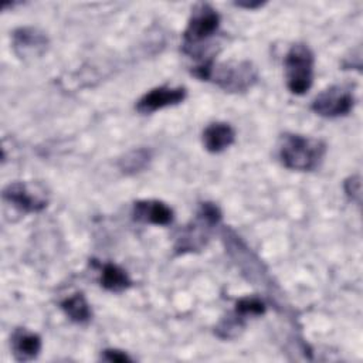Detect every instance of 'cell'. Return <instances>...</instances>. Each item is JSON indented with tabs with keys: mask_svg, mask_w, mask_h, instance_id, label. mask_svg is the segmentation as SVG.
Listing matches in <instances>:
<instances>
[{
	"mask_svg": "<svg viewBox=\"0 0 363 363\" xmlns=\"http://www.w3.org/2000/svg\"><path fill=\"white\" fill-rule=\"evenodd\" d=\"M200 79L213 81L225 92H245L258 79L257 68L250 61H227L214 64L211 60L193 69Z\"/></svg>",
	"mask_w": 363,
	"mask_h": 363,
	"instance_id": "obj_1",
	"label": "cell"
},
{
	"mask_svg": "<svg viewBox=\"0 0 363 363\" xmlns=\"http://www.w3.org/2000/svg\"><path fill=\"white\" fill-rule=\"evenodd\" d=\"M326 153L323 140L298 133H285L279 143V160L291 170L311 172L315 170Z\"/></svg>",
	"mask_w": 363,
	"mask_h": 363,
	"instance_id": "obj_2",
	"label": "cell"
},
{
	"mask_svg": "<svg viewBox=\"0 0 363 363\" xmlns=\"http://www.w3.org/2000/svg\"><path fill=\"white\" fill-rule=\"evenodd\" d=\"M220 208L210 201L201 203L194 218L180 231L179 237L176 238L174 252L180 255L203 250L207 245L213 230L220 224Z\"/></svg>",
	"mask_w": 363,
	"mask_h": 363,
	"instance_id": "obj_3",
	"label": "cell"
},
{
	"mask_svg": "<svg viewBox=\"0 0 363 363\" xmlns=\"http://www.w3.org/2000/svg\"><path fill=\"white\" fill-rule=\"evenodd\" d=\"M220 27V14L208 3H200L191 10L187 27L183 31L182 50L184 54L199 58L204 51V44L216 35Z\"/></svg>",
	"mask_w": 363,
	"mask_h": 363,
	"instance_id": "obj_4",
	"label": "cell"
},
{
	"mask_svg": "<svg viewBox=\"0 0 363 363\" xmlns=\"http://www.w3.org/2000/svg\"><path fill=\"white\" fill-rule=\"evenodd\" d=\"M313 52L303 43L292 44L284 61L288 89L295 95H302L313 82Z\"/></svg>",
	"mask_w": 363,
	"mask_h": 363,
	"instance_id": "obj_5",
	"label": "cell"
},
{
	"mask_svg": "<svg viewBox=\"0 0 363 363\" xmlns=\"http://www.w3.org/2000/svg\"><path fill=\"white\" fill-rule=\"evenodd\" d=\"M223 240L230 257L235 261L237 267L242 271L248 281L255 285H271V278L267 268L259 258L247 247V244L231 228L223 230Z\"/></svg>",
	"mask_w": 363,
	"mask_h": 363,
	"instance_id": "obj_6",
	"label": "cell"
},
{
	"mask_svg": "<svg viewBox=\"0 0 363 363\" xmlns=\"http://www.w3.org/2000/svg\"><path fill=\"white\" fill-rule=\"evenodd\" d=\"M354 105V95L347 85H332L322 91L311 105V109L323 118L347 115Z\"/></svg>",
	"mask_w": 363,
	"mask_h": 363,
	"instance_id": "obj_7",
	"label": "cell"
},
{
	"mask_svg": "<svg viewBox=\"0 0 363 363\" xmlns=\"http://www.w3.org/2000/svg\"><path fill=\"white\" fill-rule=\"evenodd\" d=\"M187 91L184 86H157L146 92L138 102H136V111L147 115L152 112H156L159 109H163L166 106L177 105L186 99Z\"/></svg>",
	"mask_w": 363,
	"mask_h": 363,
	"instance_id": "obj_8",
	"label": "cell"
},
{
	"mask_svg": "<svg viewBox=\"0 0 363 363\" xmlns=\"http://www.w3.org/2000/svg\"><path fill=\"white\" fill-rule=\"evenodd\" d=\"M3 199L24 213H38L47 207V200L21 182H14L6 186Z\"/></svg>",
	"mask_w": 363,
	"mask_h": 363,
	"instance_id": "obj_9",
	"label": "cell"
},
{
	"mask_svg": "<svg viewBox=\"0 0 363 363\" xmlns=\"http://www.w3.org/2000/svg\"><path fill=\"white\" fill-rule=\"evenodd\" d=\"M14 51L21 57H38L48 47V37L34 27H20L13 33Z\"/></svg>",
	"mask_w": 363,
	"mask_h": 363,
	"instance_id": "obj_10",
	"label": "cell"
},
{
	"mask_svg": "<svg viewBox=\"0 0 363 363\" xmlns=\"http://www.w3.org/2000/svg\"><path fill=\"white\" fill-rule=\"evenodd\" d=\"M133 220L155 225H169L173 221V210L160 200H139L132 208Z\"/></svg>",
	"mask_w": 363,
	"mask_h": 363,
	"instance_id": "obj_11",
	"label": "cell"
},
{
	"mask_svg": "<svg viewBox=\"0 0 363 363\" xmlns=\"http://www.w3.org/2000/svg\"><path fill=\"white\" fill-rule=\"evenodd\" d=\"M11 350L18 362L33 360L41 350V337L28 329L18 328L11 335Z\"/></svg>",
	"mask_w": 363,
	"mask_h": 363,
	"instance_id": "obj_12",
	"label": "cell"
},
{
	"mask_svg": "<svg viewBox=\"0 0 363 363\" xmlns=\"http://www.w3.org/2000/svg\"><path fill=\"white\" fill-rule=\"evenodd\" d=\"M235 139V132L230 123L213 122L203 130V145L210 153H220L230 147Z\"/></svg>",
	"mask_w": 363,
	"mask_h": 363,
	"instance_id": "obj_13",
	"label": "cell"
},
{
	"mask_svg": "<svg viewBox=\"0 0 363 363\" xmlns=\"http://www.w3.org/2000/svg\"><path fill=\"white\" fill-rule=\"evenodd\" d=\"M132 281L125 269L116 264H104L101 268V285L111 292H122L130 286Z\"/></svg>",
	"mask_w": 363,
	"mask_h": 363,
	"instance_id": "obj_14",
	"label": "cell"
},
{
	"mask_svg": "<svg viewBox=\"0 0 363 363\" xmlns=\"http://www.w3.org/2000/svg\"><path fill=\"white\" fill-rule=\"evenodd\" d=\"M60 306L62 312L67 315V318L75 323H86L92 316L89 303L86 302L85 296L81 292H77L65 298L60 303Z\"/></svg>",
	"mask_w": 363,
	"mask_h": 363,
	"instance_id": "obj_15",
	"label": "cell"
},
{
	"mask_svg": "<svg viewBox=\"0 0 363 363\" xmlns=\"http://www.w3.org/2000/svg\"><path fill=\"white\" fill-rule=\"evenodd\" d=\"M152 159V153L149 149L139 147L128 152L125 156H122L118 162V166L122 173L125 174H135L140 170H143Z\"/></svg>",
	"mask_w": 363,
	"mask_h": 363,
	"instance_id": "obj_16",
	"label": "cell"
},
{
	"mask_svg": "<svg viewBox=\"0 0 363 363\" xmlns=\"http://www.w3.org/2000/svg\"><path fill=\"white\" fill-rule=\"evenodd\" d=\"M265 312V303L255 296H244L237 301L234 313L247 320L250 316H259Z\"/></svg>",
	"mask_w": 363,
	"mask_h": 363,
	"instance_id": "obj_17",
	"label": "cell"
},
{
	"mask_svg": "<svg viewBox=\"0 0 363 363\" xmlns=\"http://www.w3.org/2000/svg\"><path fill=\"white\" fill-rule=\"evenodd\" d=\"M245 320L237 316L234 312L228 316H225L217 326H216V335L221 339H233L240 335V332L244 329Z\"/></svg>",
	"mask_w": 363,
	"mask_h": 363,
	"instance_id": "obj_18",
	"label": "cell"
},
{
	"mask_svg": "<svg viewBox=\"0 0 363 363\" xmlns=\"http://www.w3.org/2000/svg\"><path fill=\"white\" fill-rule=\"evenodd\" d=\"M345 193L349 196L352 201L360 204V177L352 176L345 182Z\"/></svg>",
	"mask_w": 363,
	"mask_h": 363,
	"instance_id": "obj_19",
	"label": "cell"
},
{
	"mask_svg": "<svg viewBox=\"0 0 363 363\" xmlns=\"http://www.w3.org/2000/svg\"><path fill=\"white\" fill-rule=\"evenodd\" d=\"M105 362H115V363H123V362H132V357H129L125 352L116 350V349H105L101 356Z\"/></svg>",
	"mask_w": 363,
	"mask_h": 363,
	"instance_id": "obj_20",
	"label": "cell"
},
{
	"mask_svg": "<svg viewBox=\"0 0 363 363\" xmlns=\"http://www.w3.org/2000/svg\"><path fill=\"white\" fill-rule=\"evenodd\" d=\"M235 4L240 6V7H245V9H255V7H261L264 3H261V1H254V3L252 1H250V3L248 1H245V3L244 1H238Z\"/></svg>",
	"mask_w": 363,
	"mask_h": 363,
	"instance_id": "obj_21",
	"label": "cell"
}]
</instances>
